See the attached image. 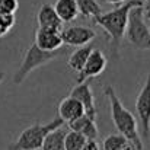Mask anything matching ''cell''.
<instances>
[{"label":"cell","mask_w":150,"mask_h":150,"mask_svg":"<svg viewBox=\"0 0 150 150\" xmlns=\"http://www.w3.org/2000/svg\"><path fill=\"white\" fill-rule=\"evenodd\" d=\"M122 150H139V149H137L136 146H133L131 143H128V144H127V146H125V147H124Z\"/></svg>","instance_id":"d4e9b609"},{"label":"cell","mask_w":150,"mask_h":150,"mask_svg":"<svg viewBox=\"0 0 150 150\" xmlns=\"http://www.w3.org/2000/svg\"><path fill=\"white\" fill-rule=\"evenodd\" d=\"M57 58V51H42L35 42L28 47L26 52L23 54L22 63L13 74V83L21 85L34 70L48 64L50 61Z\"/></svg>","instance_id":"5b68a950"},{"label":"cell","mask_w":150,"mask_h":150,"mask_svg":"<svg viewBox=\"0 0 150 150\" xmlns=\"http://www.w3.org/2000/svg\"><path fill=\"white\" fill-rule=\"evenodd\" d=\"M61 125H64V122L60 117L51 120L47 124L35 122V124L26 127L18 136V139L9 144L7 150H41V146H42V142H44L45 136L50 131L61 127Z\"/></svg>","instance_id":"3957f363"},{"label":"cell","mask_w":150,"mask_h":150,"mask_svg":"<svg viewBox=\"0 0 150 150\" xmlns=\"http://www.w3.org/2000/svg\"><path fill=\"white\" fill-rule=\"evenodd\" d=\"M143 3H147V6H150V0H142Z\"/></svg>","instance_id":"4316f807"},{"label":"cell","mask_w":150,"mask_h":150,"mask_svg":"<svg viewBox=\"0 0 150 150\" xmlns=\"http://www.w3.org/2000/svg\"><path fill=\"white\" fill-rule=\"evenodd\" d=\"M136 112L140 122L142 137L149 139L150 136V73L147 74L144 85L142 86L136 98Z\"/></svg>","instance_id":"8992f818"},{"label":"cell","mask_w":150,"mask_h":150,"mask_svg":"<svg viewBox=\"0 0 150 150\" xmlns=\"http://www.w3.org/2000/svg\"><path fill=\"white\" fill-rule=\"evenodd\" d=\"M67 127H69V130H73V131L82 134L88 140H96L99 137V130H98L96 121L92 120L91 117H88L86 114L67 122Z\"/></svg>","instance_id":"8fae6325"},{"label":"cell","mask_w":150,"mask_h":150,"mask_svg":"<svg viewBox=\"0 0 150 150\" xmlns=\"http://www.w3.org/2000/svg\"><path fill=\"white\" fill-rule=\"evenodd\" d=\"M3 79H4V73H3V71H0V83L3 82Z\"/></svg>","instance_id":"484cf974"},{"label":"cell","mask_w":150,"mask_h":150,"mask_svg":"<svg viewBox=\"0 0 150 150\" xmlns=\"http://www.w3.org/2000/svg\"><path fill=\"white\" fill-rule=\"evenodd\" d=\"M105 3H108V4H114V6H120V4H122L124 1H127V0H103Z\"/></svg>","instance_id":"603a6c76"},{"label":"cell","mask_w":150,"mask_h":150,"mask_svg":"<svg viewBox=\"0 0 150 150\" xmlns=\"http://www.w3.org/2000/svg\"><path fill=\"white\" fill-rule=\"evenodd\" d=\"M60 34H61L63 44L76 47V48L88 45L96 38V32L92 28L83 26V25H74V26H69L66 29L63 28Z\"/></svg>","instance_id":"52a82bcc"},{"label":"cell","mask_w":150,"mask_h":150,"mask_svg":"<svg viewBox=\"0 0 150 150\" xmlns=\"http://www.w3.org/2000/svg\"><path fill=\"white\" fill-rule=\"evenodd\" d=\"M140 4H144V3L142 0H127L109 12H105V13L102 12L98 18L93 19V23L100 26L105 31V34L109 40V44H111V51L114 55H118L121 42L124 40L130 10L134 6H140Z\"/></svg>","instance_id":"6da1fadb"},{"label":"cell","mask_w":150,"mask_h":150,"mask_svg":"<svg viewBox=\"0 0 150 150\" xmlns=\"http://www.w3.org/2000/svg\"><path fill=\"white\" fill-rule=\"evenodd\" d=\"M144 16H146V21L149 22L150 28V6H144Z\"/></svg>","instance_id":"cb8c5ba5"},{"label":"cell","mask_w":150,"mask_h":150,"mask_svg":"<svg viewBox=\"0 0 150 150\" xmlns=\"http://www.w3.org/2000/svg\"><path fill=\"white\" fill-rule=\"evenodd\" d=\"M92 48H93V47H92L91 44L83 45V47H77L76 50L70 54V57H69V60H67V66H69L73 71L79 73V71L83 69V66H85V63H86V60H88V57H89Z\"/></svg>","instance_id":"9a60e30c"},{"label":"cell","mask_w":150,"mask_h":150,"mask_svg":"<svg viewBox=\"0 0 150 150\" xmlns=\"http://www.w3.org/2000/svg\"><path fill=\"white\" fill-rule=\"evenodd\" d=\"M18 7V0H0V15H15Z\"/></svg>","instance_id":"44dd1931"},{"label":"cell","mask_w":150,"mask_h":150,"mask_svg":"<svg viewBox=\"0 0 150 150\" xmlns=\"http://www.w3.org/2000/svg\"><path fill=\"white\" fill-rule=\"evenodd\" d=\"M85 114V109H83V105L73 96H66L60 100L58 103V117L63 120L64 124L79 118L80 115Z\"/></svg>","instance_id":"4fadbf2b"},{"label":"cell","mask_w":150,"mask_h":150,"mask_svg":"<svg viewBox=\"0 0 150 150\" xmlns=\"http://www.w3.org/2000/svg\"><path fill=\"white\" fill-rule=\"evenodd\" d=\"M15 26V15H0V37L6 35Z\"/></svg>","instance_id":"ffe728a7"},{"label":"cell","mask_w":150,"mask_h":150,"mask_svg":"<svg viewBox=\"0 0 150 150\" xmlns=\"http://www.w3.org/2000/svg\"><path fill=\"white\" fill-rule=\"evenodd\" d=\"M52 6H54V10L58 15V18L63 21V23L73 22L79 16L76 0H55V3Z\"/></svg>","instance_id":"5bb4252c"},{"label":"cell","mask_w":150,"mask_h":150,"mask_svg":"<svg viewBox=\"0 0 150 150\" xmlns=\"http://www.w3.org/2000/svg\"><path fill=\"white\" fill-rule=\"evenodd\" d=\"M124 38L136 50H150V28L144 16V4L134 6L130 10Z\"/></svg>","instance_id":"277c9868"},{"label":"cell","mask_w":150,"mask_h":150,"mask_svg":"<svg viewBox=\"0 0 150 150\" xmlns=\"http://www.w3.org/2000/svg\"><path fill=\"white\" fill-rule=\"evenodd\" d=\"M80 150H100V146L96 140H86Z\"/></svg>","instance_id":"7402d4cb"},{"label":"cell","mask_w":150,"mask_h":150,"mask_svg":"<svg viewBox=\"0 0 150 150\" xmlns=\"http://www.w3.org/2000/svg\"><path fill=\"white\" fill-rule=\"evenodd\" d=\"M61 31L57 29H47V28H38L35 32V44L42 51H58L63 45L61 40Z\"/></svg>","instance_id":"30bf717a"},{"label":"cell","mask_w":150,"mask_h":150,"mask_svg":"<svg viewBox=\"0 0 150 150\" xmlns=\"http://www.w3.org/2000/svg\"><path fill=\"white\" fill-rule=\"evenodd\" d=\"M86 140L88 139L83 137L82 134L69 130L66 131V137H64V150H80Z\"/></svg>","instance_id":"d6986e66"},{"label":"cell","mask_w":150,"mask_h":150,"mask_svg":"<svg viewBox=\"0 0 150 150\" xmlns=\"http://www.w3.org/2000/svg\"><path fill=\"white\" fill-rule=\"evenodd\" d=\"M76 4L79 15H82L83 18H91L93 21L102 13V7L98 0H76Z\"/></svg>","instance_id":"e0dca14e"},{"label":"cell","mask_w":150,"mask_h":150,"mask_svg":"<svg viewBox=\"0 0 150 150\" xmlns=\"http://www.w3.org/2000/svg\"><path fill=\"white\" fill-rule=\"evenodd\" d=\"M127 144H128V140L120 133L108 134L102 140V149L103 150H122Z\"/></svg>","instance_id":"ac0fdd59"},{"label":"cell","mask_w":150,"mask_h":150,"mask_svg":"<svg viewBox=\"0 0 150 150\" xmlns=\"http://www.w3.org/2000/svg\"><path fill=\"white\" fill-rule=\"evenodd\" d=\"M64 137H66L64 125L50 131L42 142L41 150H64Z\"/></svg>","instance_id":"2e32d148"},{"label":"cell","mask_w":150,"mask_h":150,"mask_svg":"<svg viewBox=\"0 0 150 150\" xmlns=\"http://www.w3.org/2000/svg\"><path fill=\"white\" fill-rule=\"evenodd\" d=\"M106 64H108V60H106L105 54L100 50H98V48H92L86 63H85V66H83V69L77 73L79 74L77 83L91 80L93 77H98L100 73L105 71Z\"/></svg>","instance_id":"ba28073f"},{"label":"cell","mask_w":150,"mask_h":150,"mask_svg":"<svg viewBox=\"0 0 150 150\" xmlns=\"http://www.w3.org/2000/svg\"><path fill=\"white\" fill-rule=\"evenodd\" d=\"M37 23H38V28L57 29V31L63 29V21L58 18L51 3L41 4V7L37 12Z\"/></svg>","instance_id":"7c38bea8"},{"label":"cell","mask_w":150,"mask_h":150,"mask_svg":"<svg viewBox=\"0 0 150 150\" xmlns=\"http://www.w3.org/2000/svg\"><path fill=\"white\" fill-rule=\"evenodd\" d=\"M105 96L109 100V111H111V120L120 134H122L128 143L136 146L139 150H143V140L139 134V124L136 121V117L122 105L120 96L117 95L115 89L111 85L105 86Z\"/></svg>","instance_id":"7a4b0ae2"},{"label":"cell","mask_w":150,"mask_h":150,"mask_svg":"<svg viewBox=\"0 0 150 150\" xmlns=\"http://www.w3.org/2000/svg\"><path fill=\"white\" fill-rule=\"evenodd\" d=\"M91 80H86V82H80L77 83L76 86H73V89L70 91V96L76 98L82 105H83V109H85V114L88 117H91L92 120L96 121V117H98V109H96V105H95V95L92 92V88H91Z\"/></svg>","instance_id":"9c48e42d"}]
</instances>
